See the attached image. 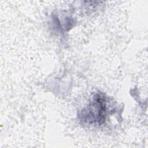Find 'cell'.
<instances>
[{"label": "cell", "instance_id": "6da1fadb", "mask_svg": "<svg viewBox=\"0 0 148 148\" xmlns=\"http://www.w3.org/2000/svg\"><path fill=\"white\" fill-rule=\"evenodd\" d=\"M108 102V98L104 94L97 93L87 106L79 113L80 120L88 125H102L109 113Z\"/></svg>", "mask_w": 148, "mask_h": 148}]
</instances>
